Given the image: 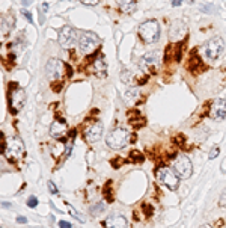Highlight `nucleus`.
Here are the masks:
<instances>
[{
    "mask_svg": "<svg viewBox=\"0 0 226 228\" xmlns=\"http://www.w3.org/2000/svg\"><path fill=\"white\" fill-rule=\"evenodd\" d=\"M24 144L18 136H12L6 141L5 148L2 150L3 156H6V159H9L11 162H18L23 156H24Z\"/></svg>",
    "mask_w": 226,
    "mask_h": 228,
    "instance_id": "nucleus-3",
    "label": "nucleus"
},
{
    "mask_svg": "<svg viewBox=\"0 0 226 228\" xmlns=\"http://www.w3.org/2000/svg\"><path fill=\"white\" fill-rule=\"evenodd\" d=\"M145 122H146V121H145V118H143L142 115H140V117H139L137 119H134V118H131V119H130V124H131L133 127H136V128H142V127L145 126Z\"/></svg>",
    "mask_w": 226,
    "mask_h": 228,
    "instance_id": "nucleus-21",
    "label": "nucleus"
},
{
    "mask_svg": "<svg viewBox=\"0 0 226 228\" xmlns=\"http://www.w3.org/2000/svg\"><path fill=\"white\" fill-rule=\"evenodd\" d=\"M103 135V124L100 121H94L91 124H87L85 128H83V136L89 144H94Z\"/></svg>",
    "mask_w": 226,
    "mask_h": 228,
    "instance_id": "nucleus-9",
    "label": "nucleus"
},
{
    "mask_svg": "<svg viewBox=\"0 0 226 228\" xmlns=\"http://www.w3.org/2000/svg\"><path fill=\"white\" fill-rule=\"evenodd\" d=\"M17 222H18V224H26L27 219H26V218H23V216H20V218H17Z\"/></svg>",
    "mask_w": 226,
    "mask_h": 228,
    "instance_id": "nucleus-33",
    "label": "nucleus"
},
{
    "mask_svg": "<svg viewBox=\"0 0 226 228\" xmlns=\"http://www.w3.org/2000/svg\"><path fill=\"white\" fill-rule=\"evenodd\" d=\"M172 169L179 178H189L193 172V165H191L190 159L187 156L179 154L172 163Z\"/></svg>",
    "mask_w": 226,
    "mask_h": 228,
    "instance_id": "nucleus-7",
    "label": "nucleus"
},
{
    "mask_svg": "<svg viewBox=\"0 0 226 228\" xmlns=\"http://www.w3.org/2000/svg\"><path fill=\"white\" fill-rule=\"evenodd\" d=\"M121 11L124 14H133L136 11V0H122Z\"/></svg>",
    "mask_w": 226,
    "mask_h": 228,
    "instance_id": "nucleus-17",
    "label": "nucleus"
},
{
    "mask_svg": "<svg viewBox=\"0 0 226 228\" xmlns=\"http://www.w3.org/2000/svg\"><path fill=\"white\" fill-rule=\"evenodd\" d=\"M183 139H184L183 135H179L178 137H176V142H178V144H183Z\"/></svg>",
    "mask_w": 226,
    "mask_h": 228,
    "instance_id": "nucleus-35",
    "label": "nucleus"
},
{
    "mask_svg": "<svg viewBox=\"0 0 226 228\" xmlns=\"http://www.w3.org/2000/svg\"><path fill=\"white\" fill-rule=\"evenodd\" d=\"M219 203H220L222 207H226V189L222 192V195H220V201H219Z\"/></svg>",
    "mask_w": 226,
    "mask_h": 228,
    "instance_id": "nucleus-26",
    "label": "nucleus"
},
{
    "mask_svg": "<svg viewBox=\"0 0 226 228\" xmlns=\"http://www.w3.org/2000/svg\"><path fill=\"white\" fill-rule=\"evenodd\" d=\"M66 132H68V126H66V122H65L62 118H57L52 124V127H50V135H52L54 139H61V137H63V136L66 135Z\"/></svg>",
    "mask_w": 226,
    "mask_h": 228,
    "instance_id": "nucleus-14",
    "label": "nucleus"
},
{
    "mask_svg": "<svg viewBox=\"0 0 226 228\" xmlns=\"http://www.w3.org/2000/svg\"><path fill=\"white\" fill-rule=\"evenodd\" d=\"M66 207L70 209V213H71V215H72V216H74V218H77V219H80V220H83V219H81V218H80V215H77V213H76V210H74V209L71 207L70 204H66Z\"/></svg>",
    "mask_w": 226,
    "mask_h": 228,
    "instance_id": "nucleus-30",
    "label": "nucleus"
},
{
    "mask_svg": "<svg viewBox=\"0 0 226 228\" xmlns=\"http://www.w3.org/2000/svg\"><path fill=\"white\" fill-rule=\"evenodd\" d=\"M48 189H50L52 194H57V187H56V184L53 181H48Z\"/></svg>",
    "mask_w": 226,
    "mask_h": 228,
    "instance_id": "nucleus-28",
    "label": "nucleus"
},
{
    "mask_svg": "<svg viewBox=\"0 0 226 228\" xmlns=\"http://www.w3.org/2000/svg\"><path fill=\"white\" fill-rule=\"evenodd\" d=\"M219 153H220V150H219V148H213V150H211V153H209V160H211V159H216V157H217L219 156Z\"/></svg>",
    "mask_w": 226,
    "mask_h": 228,
    "instance_id": "nucleus-27",
    "label": "nucleus"
},
{
    "mask_svg": "<svg viewBox=\"0 0 226 228\" xmlns=\"http://www.w3.org/2000/svg\"><path fill=\"white\" fill-rule=\"evenodd\" d=\"M26 103V94L21 88H17L14 91H11V95H9V107H11V112L12 113H18L20 110L23 109Z\"/></svg>",
    "mask_w": 226,
    "mask_h": 228,
    "instance_id": "nucleus-8",
    "label": "nucleus"
},
{
    "mask_svg": "<svg viewBox=\"0 0 226 228\" xmlns=\"http://www.w3.org/2000/svg\"><path fill=\"white\" fill-rule=\"evenodd\" d=\"M199 228H213L211 225H208V224H205V225H202V227H199Z\"/></svg>",
    "mask_w": 226,
    "mask_h": 228,
    "instance_id": "nucleus-36",
    "label": "nucleus"
},
{
    "mask_svg": "<svg viewBox=\"0 0 226 228\" xmlns=\"http://www.w3.org/2000/svg\"><path fill=\"white\" fill-rule=\"evenodd\" d=\"M21 14H23V15H24V17H26L27 20L30 21V23H33V20H32V14H30L29 11H26V9H23V11H21Z\"/></svg>",
    "mask_w": 226,
    "mask_h": 228,
    "instance_id": "nucleus-29",
    "label": "nucleus"
},
{
    "mask_svg": "<svg viewBox=\"0 0 226 228\" xmlns=\"http://www.w3.org/2000/svg\"><path fill=\"white\" fill-rule=\"evenodd\" d=\"M2 205H3V207H11V204L9 203H2Z\"/></svg>",
    "mask_w": 226,
    "mask_h": 228,
    "instance_id": "nucleus-37",
    "label": "nucleus"
},
{
    "mask_svg": "<svg viewBox=\"0 0 226 228\" xmlns=\"http://www.w3.org/2000/svg\"><path fill=\"white\" fill-rule=\"evenodd\" d=\"M81 3H85V5H91V6H94L98 3V0H80Z\"/></svg>",
    "mask_w": 226,
    "mask_h": 228,
    "instance_id": "nucleus-32",
    "label": "nucleus"
},
{
    "mask_svg": "<svg viewBox=\"0 0 226 228\" xmlns=\"http://www.w3.org/2000/svg\"><path fill=\"white\" fill-rule=\"evenodd\" d=\"M225 50V44L223 39L220 36H216L213 39H209L208 42H205V45L202 47V51L205 54V58L209 60H216L222 56V53Z\"/></svg>",
    "mask_w": 226,
    "mask_h": 228,
    "instance_id": "nucleus-5",
    "label": "nucleus"
},
{
    "mask_svg": "<svg viewBox=\"0 0 226 228\" xmlns=\"http://www.w3.org/2000/svg\"><path fill=\"white\" fill-rule=\"evenodd\" d=\"M124 162H125L124 159H112V160H110V163H112L113 168H121Z\"/></svg>",
    "mask_w": 226,
    "mask_h": 228,
    "instance_id": "nucleus-23",
    "label": "nucleus"
},
{
    "mask_svg": "<svg viewBox=\"0 0 226 228\" xmlns=\"http://www.w3.org/2000/svg\"><path fill=\"white\" fill-rule=\"evenodd\" d=\"M160 64H161V56H160L158 51H148V53H145V54L142 56V59H140L142 68L149 70V71H151V70L155 71L157 68L160 67Z\"/></svg>",
    "mask_w": 226,
    "mask_h": 228,
    "instance_id": "nucleus-11",
    "label": "nucleus"
},
{
    "mask_svg": "<svg viewBox=\"0 0 226 228\" xmlns=\"http://www.w3.org/2000/svg\"><path fill=\"white\" fill-rule=\"evenodd\" d=\"M139 36L145 44H154L160 36V26L157 20H146L139 26Z\"/></svg>",
    "mask_w": 226,
    "mask_h": 228,
    "instance_id": "nucleus-2",
    "label": "nucleus"
},
{
    "mask_svg": "<svg viewBox=\"0 0 226 228\" xmlns=\"http://www.w3.org/2000/svg\"><path fill=\"white\" fill-rule=\"evenodd\" d=\"M92 73L95 74L96 77H100V79H104L107 76V67H106V62L101 58H98V59L92 64Z\"/></svg>",
    "mask_w": 226,
    "mask_h": 228,
    "instance_id": "nucleus-16",
    "label": "nucleus"
},
{
    "mask_svg": "<svg viewBox=\"0 0 226 228\" xmlns=\"http://www.w3.org/2000/svg\"><path fill=\"white\" fill-rule=\"evenodd\" d=\"M183 3V0H172V6H179Z\"/></svg>",
    "mask_w": 226,
    "mask_h": 228,
    "instance_id": "nucleus-34",
    "label": "nucleus"
},
{
    "mask_svg": "<svg viewBox=\"0 0 226 228\" xmlns=\"http://www.w3.org/2000/svg\"><path fill=\"white\" fill-rule=\"evenodd\" d=\"M155 177L158 180L160 184L166 186L169 190H176L178 189V184H179V177L175 174L174 169L167 168V166H160L157 169Z\"/></svg>",
    "mask_w": 226,
    "mask_h": 228,
    "instance_id": "nucleus-4",
    "label": "nucleus"
},
{
    "mask_svg": "<svg viewBox=\"0 0 226 228\" xmlns=\"http://www.w3.org/2000/svg\"><path fill=\"white\" fill-rule=\"evenodd\" d=\"M104 209H106V204L101 201V203H98V204H95V205H92V207H91V215L96 216V215H100V213L104 210Z\"/></svg>",
    "mask_w": 226,
    "mask_h": 228,
    "instance_id": "nucleus-20",
    "label": "nucleus"
},
{
    "mask_svg": "<svg viewBox=\"0 0 226 228\" xmlns=\"http://www.w3.org/2000/svg\"><path fill=\"white\" fill-rule=\"evenodd\" d=\"M103 196L107 200V203H112L113 200H115V196L112 194V181H107L106 186L103 187Z\"/></svg>",
    "mask_w": 226,
    "mask_h": 228,
    "instance_id": "nucleus-18",
    "label": "nucleus"
},
{
    "mask_svg": "<svg viewBox=\"0 0 226 228\" xmlns=\"http://www.w3.org/2000/svg\"><path fill=\"white\" fill-rule=\"evenodd\" d=\"M100 44V38L94 32H81L78 36V49L83 54H89Z\"/></svg>",
    "mask_w": 226,
    "mask_h": 228,
    "instance_id": "nucleus-6",
    "label": "nucleus"
},
{
    "mask_svg": "<svg viewBox=\"0 0 226 228\" xmlns=\"http://www.w3.org/2000/svg\"><path fill=\"white\" fill-rule=\"evenodd\" d=\"M27 205L32 207V209H35L36 205H38V200H36V196H30V198L27 200Z\"/></svg>",
    "mask_w": 226,
    "mask_h": 228,
    "instance_id": "nucleus-24",
    "label": "nucleus"
},
{
    "mask_svg": "<svg viewBox=\"0 0 226 228\" xmlns=\"http://www.w3.org/2000/svg\"><path fill=\"white\" fill-rule=\"evenodd\" d=\"M76 41H77V32L72 29V27H62L61 32H59V42L63 49H71L76 45Z\"/></svg>",
    "mask_w": 226,
    "mask_h": 228,
    "instance_id": "nucleus-10",
    "label": "nucleus"
},
{
    "mask_svg": "<svg viewBox=\"0 0 226 228\" xmlns=\"http://www.w3.org/2000/svg\"><path fill=\"white\" fill-rule=\"evenodd\" d=\"M130 132L125 127H116L115 130H112L107 137H106V144L109 145L113 150H121L125 145L130 142Z\"/></svg>",
    "mask_w": 226,
    "mask_h": 228,
    "instance_id": "nucleus-1",
    "label": "nucleus"
},
{
    "mask_svg": "<svg viewBox=\"0 0 226 228\" xmlns=\"http://www.w3.org/2000/svg\"><path fill=\"white\" fill-rule=\"evenodd\" d=\"M45 74H47V77L50 79V80H59L62 77V74H63V64H62L59 59H54V58H52V59L47 62V67H45Z\"/></svg>",
    "mask_w": 226,
    "mask_h": 228,
    "instance_id": "nucleus-12",
    "label": "nucleus"
},
{
    "mask_svg": "<svg viewBox=\"0 0 226 228\" xmlns=\"http://www.w3.org/2000/svg\"><path fill=\"white\" fill-rule=\"evenodd\" d=\"M209 117L216 121H220V119L226 118V100L223 98H217L214 100L211 107H209Z\"/></svg>",
    "mask_w": 226,
    "mask_h": 228,
    "instance_id": "nucleus-13",
    "label": "nucleus"
},
{
    "mask_svg": "<svg viewBox=\"0 0 226 228\" xmlns=\"http://www.w3.org/2000/svg\"><path fill=\"white\" fill-rule=\"evenodd\" d=\"M127 219L121 216V215H113L110 218H107V219L101 224V225H104L106 228H127Z\"/></svg>",
    "mask_w": 226,
    "mask_h": 228,
    "instance_id": "nucleus-15",
    "label": "nucleus"
},
{
    "mask_svg": "<svg viewBox=\"0 0 226 228\" xmlns=\"http://www.w3.org/2000/svg\"><path fill=\"white\" fill-rule=\"evenodd\" d=\"M130 162L131 163H142L143 162V154L139 151H136V150H133L130 153Z\"/></svg>",
    "mask_w": 226,
    "mask_h": 228,
    "instance_id": "nucleus-19",
    "label": "nucleus"
},
{
    "mask_svg": "<svg viewBox=\"0 0 226 228\" xmlns=\"http://www.w3.org/2000/svg\"><path fill=\"white\" fill-rule=\"evenodd\" d=\"M139 95V92H137V89H128L127 92L124 94V97L127 98V100H134L136 97Z\"/></svg>",
    "mask_w": 226,
    "mask_h": 228,
    "instance_id": "nucleus-22",
    "label": "nucleus"
},
{
    "mask_svg": "<svg viewBox=\"0 0 226 228\" xmlns=\"http://www.w3.org/2000/svg\"><path fill=\"white\" fill-rule=\"evenodd\" d=\"M59 227L61 228H72L71 227V224L70 222H66V220H61V222H59Z\"/></svg>",
    "mask_w": 226,
    "mask_h": 228,
    "instance_id": "nucleus-31",
    "label": "nucleus"
},
{
    "mask_svg": "<svg viewBox=\"0 0 226 228\" xmlns=\"http://www.w3.org/2000/svg\"><path fill=\"white\" fill-rule=\"evenodd\" d=\"M142 209L145 210V215H146V216H151V215H152V207H149V204H143Z\"/></svg>",
    "mask_w": 226,
    "mask_h": 228,
    "instance_id": "nucleus-25",
    "label": "nucleus"
}]
</instances>
